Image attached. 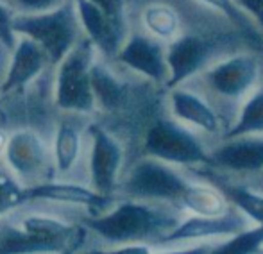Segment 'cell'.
Listing matches in <instances>:
<instances>
[{
	"label": "cell",
	"mask_w": 263,
	"mask_h": 254,
	"mask_svg": "<svg viewBox=\"0 0 263 254\" xmlns=\"http://www.w3.org/2000/svg\"><path fill=\"white\" fill-rule=\"evenodd\" d=\"M88 235L81 219L76 222L27 202L0 219V254H79Z\"/></svg>",
	"instance_id": "6da1fadb"
},
{
	"label": "cell",
	"mask_w": 263,
	"mask_h": 254,
	"mask_svg": "<svg viewBox=\"0 0 263 254\" xmlns=\"http://www.w3.org/2000/svg\"><path fill=\"white\" fill-rule=\"evenodd\" d=\"M177 206L122 197L104 211L81 217L83 226L102 245L159 244L183 219Z\"/></svg>",
	"instance_id": "7a4b0ae2"
},
{
	"label": "cell",
	"mask_w": 263,
	"mask_h": 254,
	"mask_svg": "<svg viewBox=\"0 0 263 254\" xmlns=\"http://www.w3.org/2000/svg\"><path fill=\"white\" fill-rule=\"evenodd\" d=\"M13 25L16 36H25L42 47L52 66L61 63L84 36L73 0L45 13H16Z\"/></svg>",
	"instance_id": "3957f363"
},
{
	"label": "cell",
	"mask_w": 263,
	"mask_h": 254,
	"mask_svg": "<svg viewBox=\"0 0 263 254\" xmlns=\"http://www.w3.org/2000/svg\"><path fill=\"white\" fill-rule=\"evenodd\" d=\"M97 60L95 45L83 36L70 54L55 65L54 104L65 115H90L97 109L91 90V65Z\"/></svg>",
	"instance_id": "277c9868"
},
{
	"label": "cell",
	"mask_w": 263,
	"mask_h": 254,
	"mask_svg": "<svg viewBox=\"0 0 263 254\" xmlns=\"http://www.w3.org/2000/svg\"><path fill=\"white\" fill-rule=\"evenodd\" d=\"M192 181L194 178L184 174V168L174 167L156 158L143 156L127 172H124L118 191L122 197L163 202L179 208L181 197Z\"/></svg>",
	"instance_id": "5b68a950"
},
{
	"label": "cell",
	"mask_w": 263,
	"mask_h": 254,
	"mask_svg": "<svg viewBox=\"0 0 263 254\" xmlns=\"http://www.w3.org/2000/svg\"><path fill=\"white\" fill-rule=\"evenodd\" d=\"M211 147H206L204 136L174 120L158 119L145 132L143 152L179 168L211 167Z\"/></svg>",
	"instance_id": "8992f818"
},
{
	"label": "cell",
	"mask_w": 263,
	"mask_h": 254,
	"mask_svg": "<svg viewBox=\"0 0 263 254\" xmlns=\"http://www.w3.org/2000/svg\"><path fill=\"white\" fill-rule=\"evenodd\" d=\"M195 79L204 84L210 97H213L215 101L235 104L238 109L243 99L261 83V63L254 54H231L228 57L213 61Z\"/></svg>",
	"instance_id": "52a82bcc"
},
{
	"label": "cell",
	"mask_w": 263,
	"mask_h": 254,
	"mask_svg": "<svg viewBox=\"0 0 263 254\" xmlns=\"http://www.w3.org/2000/svg\"><path fill=\"white\" fill-rule=\"evenodd\" d=\"M2 163L25 188L55 178L50 143L31 127L9 132Z\"/></svg>",
	"instance_id": "ba28073f"
},
{
	"label": "cell",
	"mask_w": 263,
	"mask_h": 254,
	"mask_svg": "<svg viewBox=\"0 0 263 254\" xmlns=\"http://www.w3.org/2000/svg\"><path fill=\"white\" fill-rule=\"evenodd\" d=\"M124 163L125 150L120 140L101 124H88V185L99 193L115 197L124 175Z\"/></svg>",
	"instance_id": "9c48e42d"
},
{
	"label": "cell",
	"mask_w": 263,
	"mask_h": 254,
	"mask_svg": "<svg viewBox=\"0 0 263 254\" xmlns=\"http://www.w3.org/2000/svg\"><path fill=\"white\" fill-rule=\"evenodd\" d=\"M254 227V224L238 209L231 208L224 215L201 217L184 213L176 227L159 242V245H192L218 242Z\"/></svg>",
	"instance_id": "30bf717a"
},
{
	"label": "cell",
	"mask_w": 263,
	"mask_h": 254,
	"mask_svg": "<svg viewBox=\"0 0 263 254\" xmlns=\"http://www.w3.org/2000/svg\"><path fill=\"white\" fill-rule=\"evenodd\" d=\"M168 116L190 127L202 136H222V116L213 102L199 90L188 88L186 84L168 88Z\"/></svg>",
	"instance_id": "8fae6325"
},
{
	"label": "cell",
	"mask_w": 263,
	"mask_h": 254,
	"mask_svg": "<svg viewBox=\"0 0 263 254\" xmlns=\"http://www.w3.org/2000/svg\"><path fill=\"white\" fill-rule=\"evenodd\" d=\"M215 43L199 34H183L166 45V63H168V84L176 88L188 84L204 68L213 63Z\"/></svg>",
	"instance_id": "7c38bea8"
},
{
	"label": "cell",
	"mask_w": 263,
	"mask_h": 254,
	"mask_svg": "<svg viewBox=\"0 0 263 254\" xmlns=\"http://www.w3.org/2000/svg\"><path fill=\"white\" fill-rule=\"evenodd\" d=\"M211 167L229 175L256 178L263 172V136L246 134L220 138L217 147H211Z\"/></svg>",
	"instance_id": "4fadbf2b"
},
{
	"label": "cell",
	"mask_w": 263,
	"mask_h": 254,
	"mask_svg": "<svg viewBox=\"0 0 263 254\" xmlns=\"http://www.w3.org/2000/svg\"><path fill=\"white\" fill-rule=\"evenodd\" d=\"M117 60L131 72L156 84H168V63H166V45L145 32L127 34Z\"/></svg>",
	"instance_id": "5bb4252c"
},
{
	"label": "cell",
	"mask_w": 263,
	"mask_h": 254,
	"mask_svg": "<svg viewBox=\"0 0 263 254\" xmlns=\"http://www.w3.org/2000/svg\"><path fill=\"white\" fill-rule=\"evenodd\" d=\"M29 202H49V204L73 206L86 213H99L109 208L117 197H107L95 191L90 185H83L73 179H49L40 185L25 188Z\"/></svg>",
	"instance_id": "9a60e30c"
},
{
	"label": "cell",
	"mask_w": 263,
	"mask_h": 254,
	"mask_svg": "<svg viewBox=\"0 0 263 254\" xmlns=\"http://www.w3.org/2000/svg\"><path fill=\"white\" fill-rule=\"evenodd\" d=\"M79 119L81 115H66L54 129L50 150L58 179H70L88 147V124L83 126Z\"/></svg>",
	"instance_id": "2e32d148"
},
{
	"label": "cell",
	"mask_w": 263,
	"mask_h": 254,
	"mask_svg": "<svg viewBox=\"0 0 263 254\" xmlns=\"http://www.w3.org/2000/svg\"><path fill=\"white\" fill-rule=\"evenodd\" d=\"M73 2L84 36L93 43L97 52H101L102 56L117 57L122 43L127 38L125 22L111 18L90 0H73Z\"/></svg>",
	"instance_id": "e0dca14e"
},
{
	"label": "cell",
	"mask_w": 263,
	"mask_h": 254,
	"mask_svg": "<svg viewBox=\"0 0 263 254\" xmlns=\"http://www.w3.org/2000/svg\"><path fill=\"white\" fill-rule=\"evenodd\" d=\"M9 54L11 56L9 63H7L6 75H4L2 83H0L2 97L27 88L50 65L49 57L42 50V47L36 45L32 40L25 38V36H18L16 45Z\"/></svg>",
	"instance_id": "ac0fdd59"
},
{
	"label": "cell",
	"mask_w": 263,
	"mask_h": 254,
	"mask_svg": "<svg viewBox=\"0 0 263 254\" xmlns=\"http://www.w3.org/2000/svg\"><path fill=\"white\" fill-rule=\"evenodd\" d=\"M202 172V179L213 183L233 208L243 213L254 226H263V190L210 167H204Z\"/></svg>",
	"instance_id": "d6986e66"
},
{
	"label": "cell",
	"mask_w": 263,
	"mask_h": 254,
	"mask_svg": "<svg viewBox=\"0 0 263 254\" xmlns=\"http://www.w3.org/2000/svg\"><path fill=\"white\" fill-rule=\"evenodd\" d=\"M143 32L168 45L184 32L179 11L166 2H151L140 13Z\"/></svg>",
	"instance_id": "ffe728a7"
},
{
	"label": "cell",
	"mask_w": 263,
	"mask_h": 254,
	"mask_svg": "<svg viewBox=\"0 0 263 254\" xmlns=\"http://www.w3.org/2000/svg\"><path fill=\"white\" fill-rule=\"evenodd\" d=\"M179 208L184 213L201 217L224 215L233 208L220 190L206 179H194L179 201Z\"/></svg>",
	"instance_id": "44dd1931"
},
{
	"label": "cell",
	"mask_w": 263,
	"mask_h": 254,
	"mask_svg": "<svg viewBox=\"0 0 263 254\" xmlns=\"http://www.w3.org/2000/svg\"><path fill=\"white\" fill-rule=\"evenodd\" d=\"M91 90H93L97 108L104 109V111L118 109L124 104L125 97H127L125 84L99 57L91 65Z\"/></svg>",
	"instance_id": "7402d4cb"
},
{
	"label": "cell",
	"mask_w": 263,
	"mask_h": 254,
	"mask_svg": "<svg viewBox=\"0 0 263 254\" xmlns=\"http://www.w3.org/2000/svg\"><path fill=\"white\" fill-rule=\"evenodd\" d=\"M261 134L263 136V83L258 84L238 106L233 122L220 138H233V136Z\"/></svg>",
	"instance_id": "603a6c76"
},
{
	"label": "cell",
	"mask_w": 263,
	"mask_h": 254,
	"mask_svg": "<svg viewBox=\"0 0 263 254\" xmlns=\"http://www.w3.org/2000/svg\"><path fill=\"white\" fill-rule=\"evenodd\" d=\"M215 242L192 245H159V244H129L104 245L101 249H90L79 254H208Z\"/></svg>",
	"instance_id": "cb8c5ba5"
},
{
	"label": "cell",
	"mask_w": 263,
	"mask_h": 254,
	"mask_svg": "<svg viewBox=\"0 0 263 254\" xmlns=\"http://www.w3.org/2000/svg\"><path fill=\"white\" fill-rule=\"evenodd\" d=\"M263 245V226L238 233L235 237L215 242L208 254H254Z\"/></svg>",
	"instance_id": "d4e9b609"
},
{
	"label": "cell",
	"mask_w": 263,
	"mask_h": 254,
	"mask_svg": "<svg viewBox=\"0 0 263 254\" xmlns=\"http://www.w3.org/2000/svg\"><path fill=\"white\" fill-rule=\"evenodd\" d=\"M201 4H204L206 7L213 9L215 13H220L233 27H236L240 32L247 36V38H261L263 32L260 31L256 24L236 6L235 0H199Z\"/></svg>",
	"instance_id": "484cf974"
},
{
	"label": "cell",
	"mask_w": 263,
	"mask_h": 254,
	"mask_svg": "<svg viewBox=\"0 0 263 254\" xmlns=\"http://www.w3.org/2000/svg\"><path fill=\"white\" fill-rule=\"evenodd\" d=\"M27 202L29 199L25 193V186L2 165L0 167V219L20 209Z\"/></svg>",
	"instance_id": "4316f807"
},
{
	"label": "cell",
	"mask_w": 263,
	"mask_h": 254,
	"mask_svg": "<svg viewBox=\"0 0 263 254\" xmlns=\"http://www.w3.org/2000/svg\"><path fill=\"white\" fill-rule=\"evenodd\" d=\"M14 9L7 2H0V45L7 50H13L16 45V32H14Z\"/></svg>",
	"instance_id": "83f0119b"
},
{
	"label": "cell",
	"mask_w": 263,
	"mask_h": 254,
	"mask_svg": "<svg viewBox=\"0 0 263 254\" xmlns=\"http://www.w3.org/2000/svg\"><path fill=\"white\" fill-rule=\"evenodd\" d=\"M66 2L68 0H7V4L13 7L14 13H25V14L52 11Z\"/></svg>",
	"instance_id": "f1b7e54d"
},
{
	"label": "cell",
	"mask_w": 263,
	"mask_h": 254,
	"mask_svg": "<svg viewBox=\"0 0 263 254\" xmlns=\"http://www.w3.org/2000/svg\"><path fill=\"white\" fill-rule=\"evenodd\" d=\"M235 2L263 32V0H235Z\"/></svg>",
	"instance_id": "f546056e"
},
{
	"label": "cell",
	"mask_w": 263,
	"mask_h": 254,
	"mask_svg": "<svg viewBox=\"0 0 263 254\" xmlns=\"http://www.w3.org/2000/svg\"><path fill=\"white\" fill-rule=\"evenodd\" d=\"M106 14L118 22H125V0H90Z\"/></svg>",
	"instance_id": "4dcf8cb0"
},
{
	"label": "cell",
	"mask_w": 263,
	"mask_h": 254,
	"mask_svg": "<svg viewBox=\"0 0 263 254\" xmlns=\"http://www.w3.org/2000/svg\"><path fill=\"white\" fill-rule=\"evenodd\" d=\"M7 140H9V132H6L4 129H0V158L4 156V150H6Z\"/></svg>",
	"instance_id": "1f68e13d"
},
{
	"label": "cell",
	"mask_w": 263,
	"mask_h": 254,
	"mask_svg": "<svg viewBox=\"0 0 263 254\" xmlns=\"http://www.w3.org/2000/svg\"><path fill=\"white\" fill-rule=\"evenodd\" d=\"M254 254H263V245H261V247H260V249H258V251H256V252H254Z\"/></svg>",
	"instance_id": "d6a6232c"
},
{
	"label": "cell",
	"mask_w": 263,
	"mask_h": 254,
	"mask_svg": "<svg viewBox=\"0 0 263 254\" xmlns=\"http://www.w3.org/2000/svg\"><path fill=\"white\" fill-rule=\"evenodd\" d=\"M0 108H2V95H0Z\"/></svg>",
	"instance_id": "836d02e7"
},
{
	"label": "cell",
	"mask_w": 263,
	"mask_h": 254,
	"mask_svg": "<svg viewBox=\"0 0 263 254\" xmlns=\"http://www.w3.org/2000/svg\"><path fill=\"white\" fill-rule=\"evenodd\" d=\"M0 95H2V93H0Z\"/></svg>",
	"instance_id": "e575fe53"
}]
</instances>
